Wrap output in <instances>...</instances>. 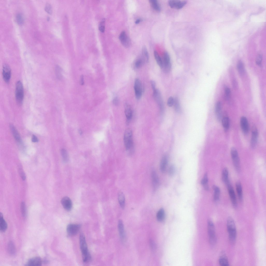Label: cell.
<instances>
[{
  "mask_svg": "<svg viewBox=\"0 0 266 266\" xmlns=\"http://www.w3.org/2000/svg\"><path fill=\"white\" fill-rule=\"evenodd\" d=\"M231 154L234 165L236 170L239 172L240 170V159L236 149L232 148L231 150Z\"/></svg>",
  "mask_w": 266,
  "mask_h": 266,
  "instance_id": "7",
  "label": "cell"
},
{
  "mask_svg": "<svg viewBox=\"0 0 266 266\" xmlns=\"http://www.w3.org/2000/svg\"><path fill=\"white\" fill-rule=\"evenodd\" d=\"M237 68L239 74L241 76H243L244 74L245 69L242 62L241 60L238 61L237 65Z\"/></svg>",
  "mask_w": 266,
  "mask_h": 266,
  "instance_id": "32",
  "label": "cell"
},
{
  "mask_svg": "<svg viewBox=\"0 0 266 266\" xmlns=\"http://www.w3.org/2000/svg\"><path fill=\"white\" fill-rule=\"evenodd\" d=\"M168 163V157L166 155H164L162 158L160 165V169L162 172H164L166 171Z\"/></svg>",
  "mask_w": 266,
  "mask_h": 266,
  "instance_id": "23",
  "label": "cell"
},
{
  "mask_svg": "<svg viewBox=\"0 0 266 266\" xmlns=\"http://www.w3.org/2000/svg\"><path fill=\"white\" fill-rule=\"evenodd\" d=\"M240 124L242 131L245 134L248 133L249 130V125L247 118L244 116L242 117L240 120Z\"/></svg>",
  "mask_w": 266,
  "mask_h": 266,
  "instance_id": "16",
  "label": "cell"
},
{
  "mask_svg": "<svg viewBox=\"0 0 266 266\" xmlns=\"http://www.w3.org/2000/svg\"><path fill=\"white\" fill-rule=\"evenodd\" d=\"M11 132L15 139L18 142H20L21 139L20 136L16 129L12 124H11L10 126Z\"/></svg>",
  "mask_w": 266,
  "mask_h": 266,
  "instance_id": "25",
  "label": "cell"
},
{
  "mask_svg": "<svg viewBox=\"0 0 266 266\" xmlns=\"http://www.w3.org/2000/svg\"><path fill=\"white\" fill-rule=\"evenodd\" d=\"M150 244L152 250H155L156 248V245L154 242L151 240L150 241Z\"/></svg>",
  "mask_w": 266,
  "mask_h": 266,
  "instance_id": "53",
  "label": "cell"
},
{
  "mask_svg": "<svg viewBox=\"0 0 266 266\" xmlns=\"http://www.w3.org/2000/svg\"><path fill=\"white\" fill-rule=\"evenodd\" d=\"M258 135V132L257 129L255 126L253 125L252 128L250 143L251 147L252 148H255L256 145Z\"/></svg>",
  "mask_w": 266,
  "mask_h": 266,
  "instance_id": "12",
  "label": "cell"
},
{
  "mask_svg": "<svg viewBox=\"0 0 266 266\" xmlns=\"http://www.w3.org/2000/svg\"><path fill=\"white\" fill-rule=\"evenodd\" d=\"M208 232L210 244L211 245H214L217 241L215 229L213 222L210 220L208 222Z\"/></svg>",
  "mask_w": 266,
  "mask_h": 266,
  "instance_id": "4",
  "label": "cell"
},
{
  "mask_svg": "<svg viewBox=\"0 0 266 266\" xmlns=\"http://www.w3.org/2000/svg\"><path fill=\"white\" fill-rule=\"evenodd\" d=\"M61 204L64 208L68 211L71 210L72 207V203L70 199L68 197H63L61 200Z\"/></svg>",
  "mask_w": 266,
  "mask_h": 266,
  "instance_id": "17",
  "label": "cell"
},
{
  "mask_svg": "<svg viewBox=\"0 0 266 266\" xmlns=\"http://www.w3.org/2000/svg\"><path fill=\"white\" fill-rule=\"evenodd\" d=\"M24 97L23 88L22 83L20 81H17L16 84L15 97L17 103L20 105L22 103Z\"/></svg>",
  "mask_w": 266,
  "mask_h": 266,
  "instance_id": "5",
  "label": "cell"
},
{
  "mask_svg": "<svg viewBox=\"0 0 266 266\" xmlns=\"http://www.w3.org/2000/svg\"><path fill=\"white\" fill-rule=\"evenodd\" d=\"M105 19H103L99 25V30L101 32H103L105 31Z\"/></svg>",
  "mask_w": 266,
  "mask_h": 266,
  "instance_id": "48",
  "label": "cell"
},
{
  "mask_svg": "<svg viewBox=\"0 0 266 266\" xmlns=\"http://www.w3.org/2000/svg\"><path fill=\"white\" fill-rule=\"evenodd\" d=\"M232 84L233 89L235 90H237L238 88V84L235 79L232 80Z\"/></svg>",
  "mask_w": 266,
  "mask_h": 266,
  "instance_id": "51",
  "label": "cell"
},
{
  "mask_svg": "<svg viewBox=\"0 0 266 266\" xmlns=\"http://www.w3.org/2000/svg\"><path fill=\"white\" fill-rule=\"evenodd\" d=\"M149 2L153 9L157 11H160L161 7L158 1L156 0H150Z\"/></svg>",
  "mask_w": 266,
  "mask_h": 266,
  "instance_id": "34",
  "label": "cell"
},
{
  "mask_svg": "<svg viewBox=\"0 0 266 266\" xmlns=\"http://www.w3.org/2000/svg\"><path fill=\"white\" fill-rule=\"evenodd\" d=\"M187 1L171 0L168 1V4L172 8L177 9L182 8L186 4Z\"/></svg>",
  "mask_w": 266,
  "mask_h": 266,
  "instance_id": "11",
  "label": "cell"
},
{
  "mask_svg": "<svg viewBox=\"0 0 266 266\" xmlns=\"http://www.w3.org/2000/svg\"><path fill=\"white\" fill-rule=\"evenodd\" d=\"M262 59V55L261 52L258 53L256 59V64L258 65L261 66Z\"/></svg>",
  "mask_w": 266,
  "mask_h": 266,
  "instance_id": "44",
  "label": "cell"
},
{
  "mask_svg": "<svg viewBox=\"0 0 266 266\" xmlns=\"http://www.w3.org/2000/svg\"><path fill=\"white\" fill-rule=\"evenodd\" d=\"M21 209L23 216L25 217L26 216V209L25 204L23 202H22L21 203Z\"/></svg>",
  "mask_w": 266,
  "mask_h": 266,
  "instance_id": "46",
  "label": "cell"
},
{
  "mask_svg": "<svg viewBox=\"0 0 266 266\" xmlns=\"http://www.w3.org/2000/svg\"><path fill=\"white\" fill-rule=\"evenodd\" d=\"M174 102V98L170 96L168 98L167 101V104L169 107H171L173 105Z\"/></svg>",
  "mask_w": 266,
  "mask_h": 266,
  "instance_id": "49",
  "label": "cell"
},
{
  "mask_svg": "<svg viewBox=\"0 0 266 266\" xmlns=\"http://www.w3.org/2000/svg\"><path fill=\"white\" fill-rule=\"evenodd\" d=\"M135 97L137 99H140L143 92V88L141 81L138 78L135 79L134 85Z\"/></svg>",
  "mask_w": 266,
  "mask_h": 266,
  "instance_id": "8",
  "label": "cell"
},
{
  "mask_svg": "<svg viewBox=\"0 0 266 266\" xmlns=\"http://www.w3.org/2000/svg\"><path fill=\"white\" fill-rule=\"evenodd\" d=\"M208 178L207 174V173H205L203 178L202 180L201 183L204 186V188L206 190H208L209 189L208 185Z\"/></svg>",
  "mask_w": 266,
  "mask_h": 266,
  "instance_id": "40",
  "label": "cell"
},
{
  "mask_svg": "<svg viewBox=\"0 0 266 266\" xmlns=\"http://www.w3.org/2000/svg\"><path fill=\"white\" fill-rule=\"evenodd\" d=\"M118 228L119 235L121 239L123 241L125 237V231L124 224L121 220H118Z\"/></svg>",
  "mask_w": 266,
  "mask_h": 266,
  "instance_id": "21",
  "label": "cell"
},
{
  "mask_svg": "<svg viewBox=\"0 0 266 266\" xmlns=\"http://www.w3.org/2000/svg\"><path fill=\"white\" fill-rule=\"evenodd\" d=\"M229 172L228 169L224 168L222 173V179L227 186L230 184L228 178Z\"/></svg>",
  "mask_w": 266,
  "mask_h": 266,
  "instance_id": "24",
  "label": "cell"
},
{
  "mask_svg": "<svg viewBox=\"0 0 266 266\" xmlns=\"http://www.w3.org/2000/svg\"><path fill=\"white\" fill-rule=\"evenodd\" d=\"M142 57L144 59L146 63L149 60V55L147 49L145 46H143L142 48Z\"/></svg>",
  "mask_w": 266,
  "mask_h": 266,
  "instance_id": "36",
  "label": "cell"
},
{
  "mask_svg": "<svg viewBox=\"0 0 266 266\" xmlns=\"http://www.w3.org/2000/svg\"><path fill=\"white\" fill-rule=\"evenodd\" d=\"M229 195L233 206L234 208L236 207L237 202L236 196L233 187L230 184L227 186Z\"/></svg>",
  "mask_w": 266,
  "mask_h": 266,
  "instance_id": "15",
  "label": "cell"
},
{
  "mask_svg": "<svg viewBox=\"0 0 266 266\" xmlns=\"http://www.w3.org/2000/svg\"><path fill=\"white\" fill-rule=\"evenodd\" d=\"M175 167L173 165H171L169 168V174L170 176H172L174 174L175 172Z\"/></svg>",
  "mask_w": 266,
  "mask_h": 266,
  "instance_id": "50",
  "label": "cell"
},
{
  "mask_svg": "<svg viewBox=\"0 0 266 266\" xmlns=\"http://www.w3.org/2000/svg\"><path fill=\"white\" fill-rule=\"evenodd\" d=\"M213 188L214 191V199L215 201H217L219 199L220 190L219 188L216 185H214Z\"/></svg>",
  "mask_w": 266,
  "mask_h": 266,
  "instance_id": "33",
  "label": "cell"
},
{
  "mask_svg": "<svg viewBox=\"0 0 266 266\" xmlns=\"http://www.w3.org/2000/svg\"><path fill=\"white\" fill-rule=\"evenodd\" d=\"M151 178L153 189L154 190H156L159 186V182L157 175L154 170L152 171Z\"/></svg>",
  "mask_w": 266,
  "mask_h": 266,
  "instance_id": "18",
  "label": "cell"
},
{
  "mask_svg": "<svg viewBox=\"0 0 266 266\" xmlns=\"http://www.w3.org/2000/svg\"><path fill=\"white\" fill-rule=\"evenodd\" d=\"M222 123L223 128L225 130H227L229 128L230 125L229 119L227 116H224L222 119Z\"/></svg>",
  "mask_w": 266,
  "mask_h": 266,
  "instance_id": "35",
  "label": "cell"
},
{
  "mask_svg": "<svg viewBox=\"0 0 266 266\" xmlns=\"http://www.w3.org/2000/svg\"><path fill=\"white\" fill-rule=\"evenodd\" d=\"M236 187L239 200L241 201L243 199V191L241 183L237 182L236 183Z\"/></svg>",
  "mask_w": 266,
  "mask_h": 266,
  "instance_id": "28",
  "label": "cell"
},
{
  "mask_svg": "<svg viewBox=\"0 0 266 266\" xmlns=\"http://www.w3.org/2000/svg\"><path fill=\"white\" fill-rule=\"evenodd\" d=\"M19 171V174L21 178L23 180H25L26 178V176L25 173L21 169H20Z\"/></svg>",
  "mask_w": 266,
  "mask_h": 266,
  "instance_id": "52",
  "label": "cell"
},
{
  "mask_svg": "<svg viewBox=\"0 0 266 266\" xmlns=\"http://www.w3.org/2000/svg\"><path fill=\"white\" fill-rule=\"evenodd\" d=\"M79 83L81 85H82L84 84V77L83 75H82L81 76Z\"/></svg>",
  "mask_w": 266,
  "mask_h": 266,
  "instance_id": "57",
  "label": "cell"
},
{
  "mask_svg": "<svg viewBox=\"0 0 266 266\" xmlns=\"http://www.w3.org/2000/svg\"><path fill=\"white\" fill-rule=\"evenodd\" d=\"M141 21V19H137L136 20L135 22V23L136 24H138Z\"/></svg>",
  "mask_w": 266,
  "mask_h": 266,
  "instance_id": "58",
  "label": "cell"
},
{
  "mask_svg": "<svg viewBox=\"0 0 266 266\" xmlns=\"http://www.w3.org/2000/svg\"><path fill=\"white\" fill-rule=\"evenodd\" d=\"M124 141L126 150L129 155H131L133 152L134 147L132 133L131 129H128L125 131Z\"/></svg>",
  "mask_w": 266,
  "mask_h": 266,
  "instance_id": "3",
  "label": "cell"
},
{
  "mask_svg": "<svg viewBox=\"0 0 266 266\" xmlns=\"http://www.w3.org/2000/svg\"><path fill=\"white\" fill-rule=\"evenodd\" d=\"M8 251L9 253L11 255H14L16 252V249L13 242L11 241H10L8 243Z\"/></svg>",
  "mask_w": 266,
  "mask_h": 266,
  "instance_id": "37",
  "label": "cell"
},
{
  "mask_svg": "<svg viewBox=\"0 0 266 266\" xmlns=\"http://www.w3.org/2000/svg\"><path fill=\"white\" fill-rule=\"evenodd\" d=\"M162 61V65L161 69L166 73L169 72L171 68L170 57L169 53L165 51L163 54Z\"/></svg>",
  "mask_w": 266,
  "mask_h": 266,
  "instance_id": "6",
  "label": "cell"
},
{
  "mask_svg": "<svg viewBox=\"0 0 266 266\" xmlns=\"http://www.w3.org/2000/svg\"><path fill=\"white\" fill-rule=\"evenodd\" d=\"M55 71L57 77L59 79H61L62 77V76L61 73V69L60 67L58 65H57L55 67Z\"/></svg>",
  "mask_w": 266,
  "mask_h": 266,
  "instance_id": "45",
  "label": "cell"
},
{
  "mask_svg": "<svg viewBox=\"0 0 266 266\" xmlns=\"http://www.w3.org/2000/svg\"><path fill=\"white\" fill-rule=\"evenodd\" d=\"M81 227L79 224H70L66 228V231L68 235L72 236L76 235L79 232Z\"/></svg>",
  "mask_w": 266,
  "mask_h": 266,
  "instance_id": "10",
  "label": "cell"
},
{
  "mask_svg": "<svg viewBox=\"0 0 266 266\" xmlns=\"http://www.w3.org/2000/svg\"><path fill=\"white\" fill-rule=\"evenodd\" d=\"M173 105L176 111L178 112L181 111V109L178 99L177 97L174 98V102Z\"/></svg>",
  "mask_w": 266,
  "mask_h": 266,
  "instance_id": "39",
  "label": "cell"
},
{
  "mask_svg": "<svg viewBox=\"0 0 266 266\" xmlns=\"http://www.w3.org/2000/svg\"><path fill=\"white\" fill-rule=\"evenodd\" d=\"M79 241L83 262L85 263H88L91 260V257L89 251L85 236L82 233L80 234Z\"/></svg>",
  "mask_w": 266,
  "mask_h": 266,
  "instance_id": "2",
  "label": "cell"
},
{
  "mask_svg": "<svg viewBox=\"0 0 266 266\" xmlns=\"http://www.w3.org/2000/svg\"><path fill=\"white\" fill-rule=\"evenodd\" d=\"M165 217V213L163 208H161L157 212L156 215L157 220L159 222L163 221Z\"/></svg>",
  "mask_w": 266,
  "mask_h": 266,
  "instance_id": "31",
  "label": "cell"
},
{
  "mask_svg": "<svg viewBox=\"0 0 266 266\" xmlns=\"http://www.w3.org/2000/svg\"><path fill=\"white\" fill-rule=\"evenodd\" d=\"M42 261L39 257H36L32 258L28 261L26 265L38 266L41 265Z\"/></svg>",
  "mask_w": 266,
  "mask_h": 266,
  "instance_id": "20",
  "label": "cell"
},
{
  "mask_svg": "<svg viewBox=\"0 0 266 266\" xmlns=\"http://www.w3.org/2000/svg\"><path fill=\"white\" fill-rule=\"evenodd\" d=\"M2 75L4 81L6 83H8L11 78V71L10 67L7 64H5L3 66Z\"/></svg>",
  "mask_w": 266,
  "mask_h": 266,
  "instance_id": "14",
  "label": "cell"
},
{
  "mask_svg": "<svg viewBox=\"0 0 266 266\" xmlns=\"http://www.w3.org/2000/svg\"><path fill=\"white\" fill-rule=\"evenodd\" d=\"M152 90L154 98L158 105L161 112L162 113L164 110V105L160 92L156 88Z\"/></svg>",
  "mask_w": 266,
  "mask_h": 266,
  "instance_id": "9",
  "label": "cell"
},
{
  "mask_svg": "<svg viewBox=\"0 0 266 266\" xmlns=\"http://www.w3.org/2000/svg\"><path fill=\"white\" fill-rule=\"evenodd\" d=\"M16 20L17 23L19 25H22L24 22V19L22 15L21 14H17L16 16Z\"/></svg>",
  "mask_w": 266,
  "mask_h": 266,
  "instance_id": "42",
  "label": "cell"
},
{
  "mask_svg": "<svg viewBox=\"0 0 266 266\" xmlns=\"http://www.w3.org/2000/svg\"><path fill=\"white\" fill-rule=\"evenodd\" d=\"M119 38L121 43L124 47L128 48L130 45V39L125 31H123L121 33Z\"/></svg>",
  "mask_w": 266,
  "mask_h": 266,
  "instance_id": "13",
  "label": "cell"
},
{
  "mask_svg": "<svg viewBox=\"0 0 266 266\" xmlns=\"http://www.w3.org/2000/svg\"><path fill=\"white\" fill-rule=\"evenodd\" d=\"M61 153L62 159L64 162H67L68 160V156L66 150L64 149H61Z\"/></svg>",
  "mask_w": 266,
  "mask_h": 266,
  "instance_id": "41",
  "label": "cell"
},
{
  "mask_svg": "<svg viewBox=\"0 0 266 266\" xmlns=\"http://www.w3.org/2000/svg\"><path fill=\"white\" fill-rule=\"evenodd\" d=\"M145 62L141 56L137 58L135 61L134 64V68L137 69L143 66Z\"/></svg>",
  "mask_w": 266,
  "mask_h": 266,
  "instance_id": "30",
  "label": "cell"
},
{
  "mask_svg": "<svg viewBox=\"0 0 266 266\" xmlns=\"http://www.w3.org/2000/svg\"><path fill=\"white\" fill-rule=\"evenodd\" d=\"M227 227L229 242L233 245L236 241L237 231L235 221L231 216L229 217L227 219Z\"/></svg>",
  "mask_w": 266,
  "mask_h": 266,
  "instance_id": "1",
  "label": "cell"
},
{
  "mask_svg": "<svg viewBox=\"0 0 266 266\" xmlns=\"http://www.w3.org/2000/svg\"><path fill=\"white\" fill-rule=\"evenodd\" d=\"M32 141L34 142H37L38 141V139L36 136L33 135L32 138Z\"/></svg>",
  "mask_w": 266,
  "mask_h": 266,
  "instance_id": "56",
  "label": "cell"
},
{
  "mask_svg": "<svg viewBox=\"0 0 266 266\" xmlns=\"http://www.w3.org/2000/svg\"><path fill=\"white\" fill-rule=\"evenodd\" d=\"M222 253V255L220 256L218 260L219 264L221 266H227L229 265V262L228 260L224 253Z\"/></svg>",
  "mask_w": 266,
  "mask_h": 266,
  "instance_id": "26",
  "label": "cell"
},
{
  "mask_svg": "<svg viewBox=\"0 0 266 266\" xmlns=\"http://www.w3.org/2000/svg\"><path fill=\"white\" fill-rule=\"evenodd\" d=\"M112 102L114 105H118L119 102L118 98L117 97H115L113 100Z\"/></svg>",
  "mask_w": 266,
  "mask_h": 266,
  "instance_id": "54",
  "label": "cell"
},
{
  "mask_svg": "<svg viewBox=\"0 0 266 266\" xmlns=\"http://www.w3.org/2000/svg\"><path fill=\"white\" fill-rule=\"evenodd\" d=\"M118 198L120 207L122 209H124L125 207V200L124 195L122 192L120 191L118 192Z\"/></svg>",
  "mask_w": 266,
  "mask_h": 266,
  "instance_id": "27",
  "label": "cell"
},
{
  "mask_svg": "<svg viewBox=\"0 0 266 266\" xmlns=\"http://www.w3.org/2000/svg\"><path fill=\"white\" fill-rule=\"evenodd\" d=\"M231 96V91L230 89L228 87L225 88L224 98L226 100L230 99Z\"/></svg>",
  "mask_w": 266,
  "mask_h": 266,
  "instance_id": "43",
  "label": "cell"
},
{
  "mask_svg": "<svg viewBox=\"0 0 266 266\" xmlns=\"http://www.w3.org/2000/svg\"><path fill=\"white\" fill-rule=\"evenodd\" d=\"M7 228V224L3 218L2 213L1 212L0 214V230L2 232H4L6 230Z\"/></svg>",
  "mask_w": 266,
  "mask_h": 266,
  "instance_id": "29",
  "label": "cell"
},
{
  "mask_svg": "<svg viewBox=\"0 0 266 266\" xmlns=\"http://www.w3.org/2000/svg\"><path fill=\"white\" fill-rule=\"evenodd\" d=\"M45 11L49 14H51L52 13V9L50 4L49 3L46 4L44 8Z\"/></svg>",
  "mask_w": 266,
  "mask_h": 266,
  "instance_id": "47",
  "label": "cell"
},
{
  "mask_svg": "<svg viewBox=\"0 0 266 266\" xmlns=\"http://www.w3.org/2000/svg\"><path fill=\"white\" fill-rule=\"evenodd\" d=\"M125 113L127 122H129L132 118L133 112L130 105L127 104L125 105Z\"/></svg>",
  "mask_w": 266,
  "mask_h": 266,
  "instance_id": "22",
  "label": "cell"
},
{
  "mask_svg": "<svg viewBox=\"0 0 266 266\" xmlns=\"http://www.w3.org/2000/svg\"><path fill=\"white\" fill-rule=\"evenodd\" d=\"M215 112L216 117L217 120L220 121L222 118V104L220 101L216 103L215 107Z\"/></svg>",
  "mask_w": 266,
  "mask_h": 266,
  "instance_id": "19",
  "label": "cell"
},
{
  "mask_svg": "<svg viewBox=\"0 0 266 266\" xmlns=\"http://www.w3.org/2000/svg\"><path fill=\"white\" fill-rule=\"evenodd\" d=\"M150 83L151 86L152 90L156 89V85L155 82L154 81L152 80L151 81Z\"/></svg>",
  "mask_w": 266,
  "mask_h": 266,
  "instance_id": "55",
  "label": "cell"
},
{
  "mask_svg": "<svg viewBox=\"0 0 266 266\" xmlns=\"http://www.w3.org/2000/svg\"><path fill=\"white\" fill-rule=\"evenodd\" d=\"M154 55L155 59L157 64L160 68H161L162 65V59L161 58L157 52L156 51H154Z\"/></svg>",
  "mask_w": 266,
  "mask_h": 266,
  "instance_id": "38",
  "label": "cell"
}]
</instances>
